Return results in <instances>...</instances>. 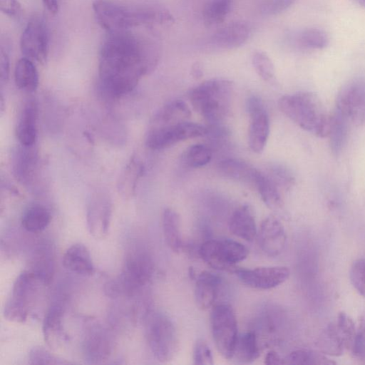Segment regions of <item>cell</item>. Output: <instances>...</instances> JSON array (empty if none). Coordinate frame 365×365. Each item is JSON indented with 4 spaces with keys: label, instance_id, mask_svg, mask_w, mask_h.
Wrapping results in <instances>:
<instances>
[{
    "label": "cell",
    "instance_id": "1",
    "mask_svg": "<svg viewBox=\"0 0 365 365\" xmlns=\"http://www.w3.org/2000/svg\"><path fill=\"white\" fill-rule=\"evenodd\" d=\"M157 44L131 30L108 33L98 55L99 91L106 101L130 94L158 64Z\"/></svg>",
    "mask_w": 365,
    "mask_h": 365
},
{
    "label": "cell",
    "instance_id": "2",
    "mask_svg": "<svg viewBox=\"0 0 365 365\" xmlns=\"http://www.w3.org/2000/svg\"><path fill=\"white\" fill-rule=\"evenodd\" d=\"M92 9L96 21L108 33L129 31L142 26L170 25L175 21L168 11L153 6L96 0Z\"/></svg>",
    "mask_w": 365,
    "mask_h": 365
},
{
    "label": "cell",
    "instance_id": "3",
    "mask_svg": "<svg viewBox=\"0 0 365 365\" xmlns=\"http://www.w3.org/2000/svg\"><path fill=\"white\" fill-rule=\"evenodd\" d=\"M280 110L303 130L318 137L328 135L330 118L314 93L299 92L282 96L278 101Z\"/></svg>",
    "mask_w": 365,
    "mask_h": 365
},
{
    "label": "cell",
    "instance_id": "4",
    "mask_svg": "<svg viewBox=\"0 0 365 365\" xmlns=\"http://www.w3.org/2000/svg\"><path fill=\"white\" fill-rule=\"evenodd\" d=\"M233 93V83L215 78L192 88L188 98L193 108L211 125L217 126L228 115Z\"/></svg>",
    "mask_w": 365,
    "mask_h": 365
},
{
    "label": "cell",
    "instance_id": "5",
    "mask_svg": "<svg viewBox=\"0 0 365 365\" xmlns=\"http://www.w3.org/2000/svg\"><path fill=\"white\" fill-rule=\"evenodd\" d=\"M153 272L149 255L140 249L131 248L126 253L121 273L117 279L107 283L106 292L113 297L133 296L150 281Z\"/></svg>",
    "mask_w": 365,
    "mask_h": 365
},
{
    "label": "cell",
    "instance_id": "6",
    "mask_svg": "<svg viewBox=\"0 0 365 365\" xmlns=\"http://www.w3.org/2000/svg\"><path fill=\"white\" fill-rule=\"evenodd\" d=\"M145 336L155 358L163 363L172 360L178 350V334L172 320L165 314L150 312L145 320Z\"/></svg>",
    "mask_w": 365,
    "mask_h": 365
},
{
    "label": "cell",
    "instance_id": "7",
    "mask_svg": "<svg viewBox=\"0 0 365 365\" xmlns=\"http://www.w3.org/2000/svg\"><path fill=\"white\" fill-rule=\"evenodd\" d=\"M41 286H46L28 270L15 279L10 298L4 308V318L11 322L24 323L38 297Z\"/></svg>",
    "mask_w": 365,
    "mask_h": 365
},
{
    "label": "cell",
    "instance_id": "8",
    "mask_svg": "<svg viewBox=\"0 0 365 365\" xmlns=\"http://www.w3.org/2000/svg\"><path fill=\"white\" fill-rule=\"evenodd\" d=\"M211 332L216 348L225 359H232L237 339V322L232 308L225 304L215 306L210 314Z\"/></svg>",
    "mask_w": 365,
    "mask_h": 365
},
{
    "label": "cell",
    "instance_id": "9",
    "mask_svg": "<svg viewBox=\"0 0 365 365\" xmlns=\"http://www.w3.org/2000/svg\"><path fill=\"white\" fill-rule=\"evenodd\" d=\"M81 348L85 360L93 364L105 363L111 356L113 340L108 328L91 318L83 323Z\"/></svg>",
    "mask_w": 365,
    "mask_h": 365
},
{
    "label": "cell",
    "instance_id": "10",
    "mask_svg": "<svg viewBox=\"0 0 365 365\" xmlns=\"http://www.w3.org/2000/svg\"><path fill=\"white\" fill-rule=\"evenodd\" d=\"M247 248L230 239L210 240L200 247L201 258L210 267L219 270H231L247 256Z\"/></svg>",
    "mask_w": 365,
    "mask_h": 365
},
{
    "label": "cell",
    "instance_id": "11",
    "mask_svg": "<svg viewBox=\"0 0 365 365\" xmlns=\"http://www.w3.org/2000/svg\"><path fill=\"white\" fill-rule=\"evenodd\" d=\"M207 127L189 120L160 127H151L145 137L146 146L154 150L169 148L180 141L203 136Z\"/></svg>",
    "mask_w": 365,
    "mask_h": 365
},
{
    "label": "cell",
    "instance_id": "12",
    "mask_svg": "<svg viewBox=\"0 0 365 365\" xmlns=\"http://www.w3.org/2000/svg\"><path fill=\"white\" fill-rule=\"evenodd\" d=\"M356 331L351 318L340 312L336 322L330 323L322 331L317 346L324 354L340 356L345 349H351Z\"/></svg>",
    "mask_w": 365,
    "mask_h": 365
},
{
    "label": "cell",
    "instance_id": "13",
    "mask_svg": "<svg viewBox=\"0 0 365 365\" xmlns=\"http://www.w3.org/2000/svg\"><path fill=\"white\" fill-rule=\"evenodd\" d=\"M49 48V34L45 21L34 16L28 21L20 38V49L24 57L44 63Z\"/></svg>",
    "mask_w": 365,
    "mask_h": 365
},
{
    "label": "cell",
    "instance_id": "14",
    "mask_svg": "<svg viewBox=\"0 0 365 365\" xmlns=\"http://www.w3.org/2000/svg\"><path fill=\"white\" fill-rule=\"evenodd\" d=\"M336 110L350 123L365 125V81L355 79L340 90L336 98Z\"/></svg>",
    "mask_w": 365,
    "mask_h": 365
},
{
    "label": "cell",
    "instance_id": "15",
    "mask_svg": "<svg viewBox=\"0 0 365 365\" xmlns=\"http://www.w3.org/2000/svg\"><path fill=\"white\" fill-rule=\"evenodd\" d=\"M250 116L248 144L250 150L260 153L266 146L269 134V119L264 103L257 96H250L247 102Z\"/></svg>",
    "mask_w": 365,
    "mask_h": 365
},
{
    "label": "cell",
    "instance_id": "16",
    "mask_svg": "<svg viewBox=\"0 0 365 365\" xmlns=\"http://www.w3.org/2000/svg\"><path fill=\"white\" fill-rule=\"evenodd\" d=\"M235 273L245 285L257 289H269L284 282L289 276L286 267L274 266L236 269Z\"/></svg>",
    "mask_w": 365,
    "mask_h": 365
},
{
    "label": "cell",
    "instance_id": "17",
    "mask_svg": "<svg viewBox=\"0 0 365 365\" xmlns=\"http://www.w3.org/2000/svg\"><path fill=\"white\" fill-rule=\"evenodd\" d=\"M112 216V205L107 196L94 195L90 200L86 212L89 233L95 239L103 240L109 232Z\"/></svg>",
    "mask_w": 365,
    "mask_h": 365
},
{
    "label": "cell",
    "instance_id": "18",
    "mask_svg": "<svg viewBox=\"0 0 365 365\" xmlns=\"http://www.w3.org/2000/svg\"><path fill=\"white\" fill-rule=\"evenodd\" d=\"M64 307L55 302L46 313L42 326L43 336L48 346L53 350L60 349L68 337L64 329Z\"/></svg>",
    "mask_w": 365,
    "mask_h": 365
},
{
    "label": "cell",
    "instance_id": "19",
    "mask_svg": "<svg viewBox=\"0 0 365 365\" xmlns=\"http://www.w3.org/2000/svg\"><path fill=\"white\" fill-rule=\"evenodd\" d=\"M46 286L49 285L55 274V257L52 245L43 242L31 252L26 269Z\"/></svg>",
    "mask_w": 365,
    "mask_h": 365
},
{
    "label": "cell",
    "instance_id": "20",
    "mask_svg": "<svg viewBox=\"0 0 365 365\" xmlns=\"http://www.w3.org/2000/svg\"><path fill=\"white\" fill-rule=\"evenodd\" d=\"M286 242V232L279 220L274 216L264 218L259 231L262 250L269 257H277L283 252Z\"/></svg>",
    "mask_w": 365,
    "mask_h": 365
},
{
    "label": "cell",
    "instance_id": "21",
    "mask_svg": "<svg viewBox=\"0 0 365 365\" xmlns=\"http://www.w3.org/2000/svg\"><path fill=\"white\" fill-rule=\"evenodd\" d=\"M38 108L34 99H29L20 113L16 128V137L21 145H34L37 138Z\"/></svg>",
    "mask_w": 365,
    "mask_h": 365
},
{
    "label": "cell",
    "instance_id": "22",
    "mask_svg": "<svg viewBox=\"0 0 365 365\" xmlns=\"http://www.w3.org/2000/svg\"><path fill=\"white\" fill-rule=\"evenodd\" d=\"M37 153L34 145H21L12 156L11 166L14 176L22 184L29 183L36 173L37 166Z\"/></svg>",
    "mask_w": 365,
    "mask_h": 365
},
{
    "label": "cell",
    "instance_id": "23",
    "mask_svg": "<svg viewBox=\"0 0 365 365\" xmlns=\"http://www.w3.org/2000/svg\"><path fill=\"white\" fill-rule=\"evenodd\" d=\"M62 262L66 269L78 275L91 276L95 272L89 250L81 243L73 244L67 248Z\"/></svg>",
    "mask_w": 365,
    "mask_h": 365
},
{
    "label": "cell",
    "instance_id": "24",
    "mask_svg": "<svg viewBox=\"0 0 365 365\" xmlns=\"http://www.w3.org/2000/svg\"><path fill=\"white\" fill-rule=\"evenodd\" d=\"M222 280L217 274L204 271L196 280L195 287V299L197 306L202 309H207L215 302Z\"/></svg>",
    "mask_w": 365,
    "mask_h": 365
},
{
    "label": "cell",
    "instance_id": "25",
    "mask_svg": "<svg viewBox=\"0 0 365 365\" xmlns=\"http://www.w3.org/2000/svg\"><path fill=\"white\" fill-rule=\"evenodd\" d=\"M251 31L244 23H232L217 31L211 38L212 43L222 49H232L243 45L250 38Z\"/></svg>",
    "mask_w": 365,
    "mask_h": 365
},
{
    "label": "cell",
    "instance_id": "26",
    "mask_svg": "<svg viewBox=\"0 0 365 365\" xmlns=\"http://www.w3.org/2000/svg\"><path fill=\"white\" fill-rule=\"evenodd\" d=\"M230 230L236 236L252 241L257 235L255 220L251 208L244 205L232 214L229 220Z\"/></svg>",
    "mask_w": 365,
    "mask_h": 365
},
{
    "label": "cell",
    "instance_id": "27",
    "mask_svg": "<svg viewBox=\"0 0 365 365\" xmlns=\"http://www.w3.org/2000/svg\"><path fill=\"white\" fill-rule=\"evenodd\" d=\"M191 115L182 100H173L163 106L153 116L151 127H160L188 120Z\"/></svg>",
    "mask_w": 365,
    "mask_h": 365
},
{
    "label": "cell",
    "instance_id": "28",
    "mask_svg": "<svg viewBox=\"0 0 365 365\" xmlns=\"http://www.w3.org/2000/svg\"><path fill=\"white\" fill-rule=\"evenodd\" d=\"M220 172L225 176L254 186L259 170L242 160L227 158L218 163Z\"/></svg>",
    "mask_w": 365,
    "mask_h": 365
},
{
    "label": "cell",
    "instance_id": "29",
    "mask_svg": "<svg viewBox=\"0 0 365 365\" xmlns=\"http://www.w3.org/2000/svg\"><path fill=\"white\" fill-rule=\"evenodd\" d=\"M16 86L21 91L34 92L38 86V73L34 62L22 57L16 62L14 72Z\"/></svg>",
    "mask_w": 365,
    "mask_h": 365
},
{
    "label": "cell",
    "instance_id": "30",
    "mask_svg": "<svg viewBox=\"0 0 365 365\" xmlns=\"http://www.w3.org/2000/svg\"><path fill=\"white\" fill-rule=\"evenodd\" d=\"M349 124V120L336 110L331 115L327 136L331 150L335 156L339 155L346 145Z\"/></svg>",
    "mask_w": 365,
    "mask_h": 365
},
{
    "label": "cell",
    "instance_id": "31",
    "mask_svg": "<svg viewBox=\"0 0 365 365\" xmlns=\"http://www.w3.org/2000/svg\"><path fill=\"white\" fill-rule=\"evenodd\" d=\"M51 220V213L45 206L33 204L24 210L21 223L22 227L28 232L38 233L48 227Z\"/></svg>",
    "mask_w": 365,
    "mask_h": 365
},
{
    "label": "cell",
    "instance_id": "32",
    "mask_svg": "<svg viewBox=\"0 0 365 365\" xmlns=\"http://www.w3.org/2000/svg\"><path fill=\"white\" fill-rule=\"evenodd\" d=\"M162 227L167 245L173 252H178L182 247V238L178 212L171 208L165 209L162 215Z\"/></svg>",
    "mask_w": 365,
    "mask_h": 365
},
{
    "label": "cell",
    "instance_id": "33",
    "mask_svg": "<svg viewBox=\"0 0 365 365\" xmlns=\"http://www.w3.org/2000/svg\"><path fill=\"white\" fill-rule=\"evenodd\" d=\"M143 172L142 163L135 156L130 158L118 180V190L123 196L128 197L133 195Z\"/></svg>",
    "mask_w": 365,
    "mask_h": 365
},
{
    "label": "cell",
    "instance_id": "34",
    "mask_svg": "<svg viewBox=\"0 0 365 365\" xmlns=\"http://www.w3.org/2000/svg\"><path fill=\"white\" fill-rule=\"evenodd\" d=\"M259 356L256 334L247 331L237 337L232 357L242 363H250Z\"/></svg>",
    "mask_w": 365,
    "mask_h": 365
},
{
    "label": "cell",
    "instance_id": "35",
    "mask_svg": "<svg viewBox=\"0 0 365 365\" xmlns=\"http://www.w3.org/2000/svg\"><path fill=\"white\" fill-rule=\"evenodd\" d=\"M254 187L258 191L262 201L270 209H277L282 205V192L264 173L259 171Z\"/></svg>",
    "mask_w": 365,
    "mask_h": 365
},
{
    "label": "cell",
    "instance_id": "36",
    "mask_svg": "<svg viewBox=\"0 0 365 365\" xmlns=\"http://www.w3.org/2000/svg\"><path fill=\"white\" fill-rule=\"evenodd\" d=\"M231 0H209L202 11L204 24L211 27L221 24L229 14Z\"/></svg>",
    "mask_w": 365,
    "mask_h": 365
},
{
    "label": "cell",
    "instance_id": "37",
    "mask_svg": "<svg viewBox=\"0 0 365 365\" xmlns=\"http://www.w3.org/2000/svg\"><path fill=\"white\" fill-rule=\"evenodd\" d=\"M297 45L305 49H322L329 43V36L322 29L308 28L299 32L295 37Z\"/></svg>",
    "mask_w": 365,
    "mask_h": 365
},
{
    "label": "cell",
    "instance_id": "38",
    "mask_svg": "<svg viewBox=\"0 0 365 365\" xmlns=\"http://www.w3.org/2000/svg\"><path fill=\"white\" fill-rule=\"evenodd\" d=\"M284 361L285 364L301 365H331L336 364L323 353L307 349L294 350L284 359Z\"/></svg>",
    "mask_w": 365,
    "mask_h": 365
},
{
    "label": "cell",
    "instance_id": "39",
    "mask_svg": "<svg viewBox=\"0 0 365 365\" xmlns=\"http://www.w3.org/2000/svg\"><path fill=\"white\" fill-rule=\"evenodd\" d=\"M212 157V150L203 144H195L187 148L183 153V162L192 168L207 165Z\"/></svg>",
    "mask_w": 365,
    "mask_h": 365
},
{
    "label": "cell",
    "instance_id": "40",
    "mask_svg": "<svg viewBox=\"0 0 365 365\" xmlns=\"http://www.w3.org/2000/svg\"><path fill=\"white\" fill-rule=\"evenodd\" d=\"M264 173L281 192L287 191L294 184V175L283 165H271Z\"/></svg>",
    "mask_w": 365,
    "mask_h": 365
},
{
    "label": "cell",
    "instance_id": "41",
    "mask_svg": "<svg viewBox=\"0 0 365 365\" xmlns=\"http://www.w3.org/2000/svg\"><path fill=\"white\" fill-rule=\"evenodd\" d=\"M252 66L257 75L264 81L272 82L275 77L274 64L263 51H257L252 56Z\"/></svg>",
    "mask_w": 365,
    "mask_h": 365
},
{
    "label": "cell",
    "instance_id": "42",
    "mask_svg": "<svg viewBox=\"0 0 365 365\" xmlns=\"http://www.w3.org/2000/svg\"><path fill=\"white\" fill-rule=\"evenodd\" d=\"M29 361L31 364H68L69 361L51 353L42 346L33 347L29 354Z\"/></svg>",
    "mask_w": 365,
    "mask_h": 365
},
{
    "label": "cell",
    "instance_id": "43",
    "mask_svg": "<svg viewBox=\"0 0 365 365\" xmlns=\"http://www.w3.org/2000/svg\"><path fill=\"white\" fill-rule=\"evenodd\" d=\"M350 279L360 295L365 298V258L354 261L350 269Z\"/></svg>",
    "mask_w": 365,
    "mask_h": 365
},
{
    "label": "cell",
    "instance_id": "44",
    "mask_svg": "<svg viewBox=\"0 0 365 365\" xmlns=\"http://www.w3.org/2000/svg\"><path fill=\"white\" fill-rule=\"evenodd\" d=\"M350 349L355 358L361 360L365 359V315L360 319V323Z\"/></svg>",
    "mask_w": 365,
    "mask_h": 365
},
{
    "label": "cell",
    "instance_id": "45",
    "mask_svg": "<svg viewBox=\"0 0 365 365\" xmlns=\"http://www.w3.org/2000/svg\"><path fill=\"white\" fill-rule=\"evenodd\" d=\"M297 0H264L260 13L267 16L279 14L289 9Z\"/></svg>",
    "mask_w": 365,
    "mask_h": 365
},
{
    "label": "cell",
    "instance_id": "46",
    "mask_svg": "<svg viewBox=\"0 0 365 365\" xmlns=\"http://www.w3.org/2000/svg\"><path fill=\"white\" fill-rule=\"evenodd\" d=\"M192 356L195 364L209 365L213 364L211 350L206 341L202 339L195 341Z\"/></svg>",
    "mask_w": 365,
    "mask_h": 365
},
{
    "label": "cell",
    "instance_id": "47",
    "mask_svg": "<svg viewBox=\"0 0 365 365\" xmlns=\"http://www.w3.org/2000/svg\"><path fill=\"white\" fill-rule=\"evenodd\" d=\"M0 9L3 14L12 19L19 18L22 13L21 4L18 0H0Z\"/></svg>",
    "mask_w": 365,
    "mask_h": 365
},
{
    "label": "cell",
    "instance_id": "48",
    "mask_svg": "<svg viewBox=\"0 0 365 365\" xmlns=\"http://www.w3.org/2000/svg\"><path fill=\"white\" fill-rule=\"evenodd\" d=\"M10 61L8 53L1 48L0 52V81L1 84L8 81Z\"/></svg>",
    "mask_w": 365,
    "mask_h": 365
},
{
    "label": "cell",
    "instance_id": "49",
    "mask_svg": "<svg viewBox=\"0 0 365 365\" xmlns=\"http://www.w3.org/2000/svg\"><path fill=\"white\" fill-rule=\"evenodd\" d=\"M264 363L266 364H285V361L276 351H269L265 356Z\"/></svg>",
    "mask_w": 365,
    "mask_h": 365
},
{
    "label": "cell",
    "instance_id": "50",
    "mask_svg": "<svg viewBox=\"0 0 365 365\" xmlns=\"http://www.w3.org/2000/svg\"><path fill=\"white\" fill-rule=\"evenodd\" d=\"M45 9L52 16H56L59 10L58 0H42Z\"/></svg>",
    "mask_w": 365,
    "mask_h": 365
},
{
    "label": "cell",
    "instance_id": "51",
    "mask_svg": "<svg viewBox=\"0 0 365 365\" xmlns=\"http://www.w3.org/2000/svg\"><path fill=\"white\" fill-rule=\"evenodd\" d=\"M191 74L195 79L200 78L203 75L202 65L199 62H195L191 68Z\"/></svg>",
    "mask_w": 365,
    "mask_h": 365
},
{
    "label": "cell",
    "instance_id": "52",
    "mask_svg": "<svg viewBox=\"0 0 365 365\" xmlns=\"http://www.w3.org/2000/svg\"><path fill=\"white\" fill-rule=\"evenodd\" d=\"M360 5L365 7V0H356Z\"/></svg>",
    "mask_w": 365,
    "mask_h": 365
}]
</instances>
